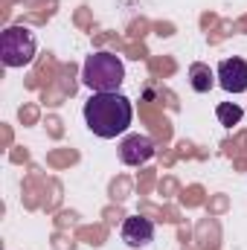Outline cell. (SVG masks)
Returning <instances> with one entry per match:
<instances>
[{
  "mask_svg": "<svg viewBox=\"0 0 247 250\" xmlns=\"http://www.w3.org/2000/svg\"><path fill=\"white\" fill-rule=\"evenodd\" d=\"M131 120H134V105L120 90H114V93H93L84 102V123L102 140H114V137L125 134Z\"/></svg>",
  "mask_w": 247,
  "mask_h": 250,
  "instance_id": "obj_1",
  "label": "cell"
},
{
  "mask_svg": "<svg viewBox=\"0 0 247 250\" xmlns=\"http://www.w3.org/2000/svg\"><path fill=\"white\" fill-rule=\"evenodd\" d=\"M82 82L93 93H114V90H120L125 82L123 59L114 56V53H108V50L90 53L84 59V64H82Z\"/></svg>",
  "mask_w": 247,
  "mask_h": 250,
  "instance_id": "obj_2",
  "label": "cell"
},
{
  "mask_svg": "<svg viewBox=\"0 0 247 250\" xmlns=\"http://www.w3.org/2000/svg\"><path fill=\"white\" fill-rule=\"evenodd\" d=\"M35 50H38L35 32L26 29V26H9L0 35V59H3L6 67H26V64H32Z\"/></svg>",
  "mask_w": 247,
  "mask_h": 250,
  "instance_id": "obj_3",
  "label": "cell"
},
{
  "mask_svg": "<svg viewBox=\"0 0 247 250\" xmlns=\"http://www.w3.org/2000/svg\"><path fill=\"white\" fill-rule=\"evenodd\" d=\"M154 151H157L154 140L145 137V134H128L120 143V160L125 166H143V163H148L154 157Z\"/></svg>",
  "mask_w": 247,
  "mask_h": 250,
  "instance_id": "obj_4",
  "label": "cell"
},
{
  "mask_svg": "<svg viewBox=\"0 0 247 250\" xmlns=\"http://www.w3.org/2000/svg\"><path fill=\"white\" fill-rule=\"evenodd\" d=\"M218 84L227 93H245L247 90V62L245 59H224L215 70Z\"/></svg>",
  "mask_w": 247,
  "mask_h": 250,
  "instance_id": "obj_5",
  "label": "cell"
},
{
  "mask_svg": "<svg viewBox=\"0 0 247 250\" xmlns=\"http://www.w3.org/2000/svg\"><path fill=\"white\" fill-rule=\"evenodd\" d=\"M120 236H123V242L128 248H145V245L154 242V221L143 218V215H128L123 221Z\"/></svg>",
  "mask_w": 247,
  "mask_h": 250,
  "instance_id": "obj_6",
  "label": "cell"
},
{
  "mask_svg": "<svg viewBox=\"0 0 247 250\" xmlns=\"http://www.w3.org/2000/svg\"><path fill=\"white\" fill-rule=\"evenodd\" d=\"M215 82H218V79H215V73L209 70V64H204V62L189 64V84H192L195 93H209Z\"/></svg>",
  "mask_w": 247,
  "mask_h": 250,
  "instance_id": "obj_7",
  "label": "cell"
},
{
  "mask_svg": "<svg viewBox=\"0 0 247 250\" xmlns=\"http://www.w3.org/2000/svg\"><path fill=\"white\" fill-rule=\"evenodd\" d=\"M215 117H218V123H221V125L233 128V125L242 123L245 111H242V105H236V102H221V105L215 108Z\"/></svg>",
  "mask_w": 247,
  "mask_h": 250,
  "instance_id": "obj_8",
  "label": "cell"
}]
</instances>
